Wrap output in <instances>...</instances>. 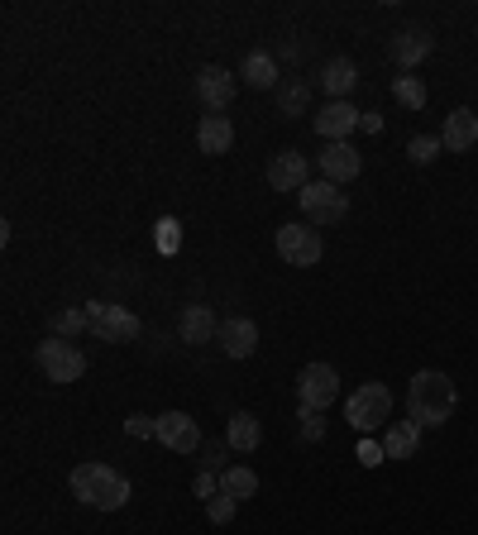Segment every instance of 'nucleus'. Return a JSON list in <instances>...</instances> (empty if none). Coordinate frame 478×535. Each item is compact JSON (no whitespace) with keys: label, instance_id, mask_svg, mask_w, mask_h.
I'll return each mask as SVG.
<instances>
[{"label":"nucleus","instance_id":"obj_1","mask_svg":"<svg viewBox=\"0 0 478 535\" xmlns=\"http://www.w3.org/2000/svg\"><path fill=\"white\" fill-rule=\"evenodd\" d=\"M407 407H412V421L416 426H445L459 407V392L450 383V373L440 368H421L407 387Z\"/></svg>","mask_w":478,"mask_h":535},{"label":"nucleus","instance_id":"obj_2","mask_svg":"<svg viewBox=\"0 0 478 535\" xmlns=\"http://www.w3.org/2000/svg\"><path fill=\"white\" fill-rule=\"evenodd\" d=\"M72 497L87 507H101V512H120L130 502V478L110 464H77L72 469Z\"/></svg>","mask_w":478,"mask_h":535},{"label":"nucleus","instance_id":"obj_3","mask_svg":"<svg viewBox=\"0 0 478 535\" xmlns=\"http://www.w3.org/2000/svg\"><path fill=\"white\" fill-rule=\"evenodd\" d=\"M297 206H302L306 225H340L349 215V196L335 182H306L297 192Z\"/></svg>","mask_w":478,"mask_h":535},{"label":"nucleus","instance_id":"obj_4","mask_svg":"<svg viewBox=\"0 0 478 535\" xmlns=\"http://www.w3.org/2000/svg\"><path fill=\"white\" fill-rule=\"evenodd\" d=\"M87 325H91V335L106 344H134L144 335L139 316H130L125 306H106V301H87Z\"/></svg>","mask_w":478,"mask_h":535},{"label":"nucleus","instance_id":"obj_5","mask_svg":"<svg viewBox=\"0 0 478 535\" xmlns=\"http://www.w3.org/2000/svg\"><path fill=\"white\" fill-rule=\"evenodd\" d=\"M34 364H39V373H44L48 383H77L87 373V359L72 349V340H58V335L34 349Z\"/></svg>","mask_w":478,"mask_h":535},{"label":"nucleus","instance_id":"obj_6","mask_svg":"<svg viewBox=\"0 0 478 535\" xmlns=\"http://www.w3.org/2000/svg\"><path fill=\"white\" fill-rule=\"evenodd\" d=\"M388 416H392V392L383 383H364L345 402V421L354 430H378Z\"/></svg>","mask_w":478,"mask_h":535},{"label":"nucleus","instance_id":"obj_7","mask_svg":"<svg viewBox=\"0 0 478 535\" xmlns=\"http://www.w3.org/2000/svg\"><path fill=\"white\" fill-rule=\"evenodd\" d=\"M278 254H283V263H292V268H316L321 263V254H326V244H321V235L311 230V225H283L278 230Z\"/></svg>","mask_w":478,"mask_h":535},{"label":"nucleus","instance_id":"obj_8","mask_svg":"<svg viewBox=\"0 0 478 535\" xmlns=\"http://www.w3.org/2000/svg\"><path fill=\"white\" fill-rule=\"evenodd\" d=\"M335 392H340V373L330 364H306L302 378H297V402L302 411H326L335 402Z\"/></svg>","mask_w":478,"mask_h":535},{"label":"nucleus","instance_id":"obj_9","mask_svg":"<svg viewBox=\"0 0 478 535\" xmlns=\"http://www.w3.org/2000/svg\"><path fill=\"white\" fill-rule=\"evenodd\" d=\"M158 445L173 454H196L206 440H201V426H196L187 411H163V416H158Z\"/></svg>","mask_w":478,"mask_h":535},{"label":"nucleus","instance_id":"obj_10","mask_svg":"<svg viewBox=\"0 0 478 535\" xmlns=\"http://www.w3.org/2000/svg\"><path fill=\"white\" fill-rule=\"evenodd\" d=\"M196 96H201V106L211 110V115H220V110L235 101V77H230L225 67H201V72H196Z\"/></svg>","mask_w":478,"mask_h":535},{"label":"nucleus","instance_id":"obj_11","mask_svg":"<svg viewBox=\"0 0 478 535\" xmlns=\"http://www.w3.org/2000/svg\"><path fill=\"white\" fill-rule=\"evenodd\" d=\"M268 187L273 192H302L306 187V158L297 149H283L273 153V163H268Z\"/></svg>","mask_w":478,"mask_h":535},{"label":"nucleus","instance_id":"obj_12","mask_svg":"<svg viewBox=\"0 0 478 535\" xmlns=\"http://www.w3.org/2000/svg\"><path fill=\"white\" fill-rule=\"evenodd\" d=\"M354 125H364V115L349 106V101H330V106L316 115V134H321L326 144H345V134Z\"/></svg>","mask_w":478,"mask_h":535},{"label":"nucleus","instance_id":"obj_13","mask_svg":"<svg viewBox=\"0 0 478 535\" xmlns=\"http://www.w3.org/2000/svg\"><path fill=\"white\" fill-rule=\"evenodd\" d=\"M220 349H225L230 359H249V354L259 349V325L249 321V316H230V321H220Z\"/></svg>","mask_w":478,"mask_h":535},{"label":"nucleus","instance_id":"obj_14","mask_svg":"<svg viewBox=\"0 0 478 535\" xmlns=\"http://www.w3.org/2000/svg\"><path fill=\"white\" fill-rule=\"evenodd\" d=\"M359 168H364V158H359V149L354 144H326V153H321V172H326V182H354L359 177Z\"/></svg>","mask_w":478,"mask_h":535},{"label":"nucleus","instance_id":"obj_15","mask_svg":"<svg viewBox=\"0 0 478 535\" xmlns=\"http://www.w3.org/2000/svg\"><path fill=\"white\" fill-rule=\"evenodd\" d=\"M431 48H435V39H431V29H421V24H412V29H402L397 39H392V58L412 72L416 63H426L431 58Z\"/></svg>","mask_w":478,"mask_h":535},{"label":"nucleus","instance_id":"obj_16","mask_svg":"<svg viewBox=\"0 0 478 535\" xmlns=\"http://www.w3.org/2000/svg\"><path fill=\"white\" fill-rule=\"evenodd\" d=\"M440 144L450 153H469L478 144V115L469 106L450 110V120H445V134H440Z\"/></svg>","mask_w":478,"mask_h":535},{"label":"nucleus","instance_id":"obj_17","mask_svg":"<svg viewBox=\"0 0 478 535\" xmlns=\"http://www.w3.org/2000/svg\"><path fill=\"white\" fill-rule=\"evenodd\" d=\"M220 340V321L211 306H182V344H211Z\"/></svg>","mask_w":478,"mask_h":535},{"label":"nucleus","instance_id":"obj_18","mask_svg":"<svg viewBox=\"0 0 478 535\" xmlns=\"http://www.w3.org/2000/svg\"><path fill=\"white\" fill-rule=\"evenodd\" d=\"M196 144H201V153L220 158V153H230V144H235V129H230L225 115H201V125H196Z\"/></svg>","mask_w":478,"mask_h":535},{"label":"nucleus","instance_id":"obj_19","mask_svg":"<svg viewBox=\"0 0 478 535\" xmlns=\"http://www.w3.org/2000/svg\"><path fill=\"white\" fill-rule=\"evenodd\" d=\"M259 440H263L259 416H254V411H235V416H230V430H225V445L249 454V450H259Z\"/></svg>","mask_w":478,"mask_h":535},{"label":"nucleus","instance_id":"obj_20","mask_svg":"<svg viewBox=\"0 0 478 535\" xmlns=\"http://www.w3.org/2000/svg\"><path fill=\"white\" fill-rule=\"evenodd\" d=\"M321 86L330 91V101H345L349 91L359 86V67L349 63V58H330V63L321 67Z\"/></svg>","mask_w":478,"mask_h":535},{"label":"nucleus","instance_id":"obj_21","mask_svg":"<svg viewBox=\"0 0 478 535\" xmlns=\"http://www.w3.org/2000/svg\"><path fill=\"white\" fill-rule=\"evenodd\" d=\"M416 450H421V426H416V421L388 426V435H383V454H388V459H412Z\"/></svg>","mask_w":478,"mask_h":535},{"label":"nucleus","instance_id":"obj_22","mask_svg":"<svg viewBox=\"0 0 478 535\" xmlns=\"http://www.w3.org/2000/svg\"><path fill=\"white\" fill-rule=\"evenodd\" d=\"M239 77L249 86H259V91H273V86H278V63H273V53H259V48H254V53L244 58V72H239Z\"/></svg>","mask_w":478,"mask_h":535},{"label":"nucleus","instance_id":"obj_23","mask_svg":"<svg viewBox=\"0 0 478 535\" xmlns=\"http://www.w3.org/2000/svg\"><path fill=\"white\" fill-rule=\"evenodd\" d=\"M220 493H230L235 502L259 493V473L244 469V464H230V469H220Z\"/></svg>","mask_w":478,"mask_h":535},{"label":"nucleus","instance_id":"obj_24","mask_svg":"<svg viewBox=\"0 0 478 535\" xmlns=\"http://www.w3.org/2000/svg\"><path fill=\"white\" fill-rule=\"evenodd\" d=\"M392 91H397V101H402V106H412V110L426 106V86H421V77H412V72H402V77L392 82Z\"/></svg>","mask_w":478,"mask_h":535},{"label":"nucleus","instance_id":"obj_25","mask_svg":"<svg viewBox=\"0 0 478 535\" xmlns=\"http://www.w3.org/2000/svg\"><path fill=\"white\" fill-rule=\"evenodd\" d=\"M306 101H311V91H306L302 82H287L278 86V115H302Z\"/></svg>","mask_w":478,"mask_h":535},{"label":"nucleus","instance_id":"obj_26","mask_svg":"<svg viewBox=\"0 0 478 535\" xmlns=\"http://www.w3.org/2000/svg\"><path fill=\"white\" fill-rule=\"evenodd\" d=\"M82 330H91L87 311H72V306H67V311L53 316V335H58V340H72V335H82Z\"/></svg>","mask_w":478,"mask_h":535},{"label":"nucleus","instance_id":"obj_27","mask_svg":"<svg viewBox=\"0 0 478 535\" xmlns=\"http://www.w3.org/2000/svg\"><path fill=\"white\" fill-rule=\"evenodd\" d=\"M158 235H153V244H158V254H177V244H182V225H177L173 215H163L158 225H153Z\"/></svg>","mask_w":478,"mask_h":535},{"label":"nucleus","instance_id":"obj_28","mask_svg":"<svg viewBox=\"0 0 478 535\" xmlns=\"http://www.w3.org/2000/svg\"><path fill=\"white\" fill-rule=\"evenodd\" d=\"M440 149H445V144H440L435 134H416L412 144H407V153H412V163H421V168H426V163H435V158H440Z\"/></svg>","mask_w":478,"mask_h":535},{"label":"nucleus","instance_id":"obj_29","mask_svg":"<svg viewBox=\"0 0 478 535\" xmlns=\"http://www.w3.org/2000/svg\"><path fill=\"white\" fill-rule=\"evenodd\" d=\"M235 507H239V502L230 493H216L211 502H206V516H211L216 526H230V521H235Z\"/></svg>","mask_w":478,"mask_h":535},{"label":"nucleus","instance_id":"obj_30","mask_svg":"<svg viewBox=\"0 0 478 535\" xmlns=\"http://www.w3.org/2000/svg\"><path fill=\"white\" fill-rule=\"evenodd\" d=\"M125 435H134V440H158V416H144V411H134L130 421H125Z\"/></svg>","mask_w":478,"mask_h":535},{"label":"nucleus","instance_id":"obj_31","mask_svg":"<svg viewBox=\"0 0 478 535\" xmlns=\"http://www.w3.org/2000/svg\"><path fill=\"white\" fill-rule=\"evenodd\" d=\"M326 435V416L321 411H302V440H321Z\"/></svg>","mask_w":478,"mask_h":535},{"label":"nucleus","instance_id":"obj_32","mask_svg":"<svg viewBox=\"0 0 478 535\" xmlns=\"http://www.w3.org/2000/svg\"><path fill=\"white\" fill-rule=\"evenodd\" d=\"M225 450H230V445H220V440H206V445H201V464H206V473H216V469H220Z\"/></svg>","mask_w":478,"mask_h":535},{"label":"nucleus","instance_id":"obj_33","mask_svg":"<svg viewBox=\"0 0 478 535\" xmlns=\"http://www.w3.org/2000/svg\"><path fill=\"white\" fill-rule=\"evenodd\" d=\"M383 459H388V454H383V445H378V440H364V445H359V464H383Z\"/></svg>","mask_w":478,"mask_h":535},{"label":"nucleus","instance_id":"obj_34","mask_svg":"<svg viewBox=\"0 0 478 535\" xmlns=\"http://www.w3.org/2000/svg\"><path fill=\"white\" fill-rule=\"evenodd\" d=\"M192 493H196V497H206V502H211V497H216L220 488H216V478H211V473L201 469V473H196V483H192Z\"/></svg>","mask_w":478,"mask_h":535}]
</instances>
